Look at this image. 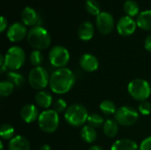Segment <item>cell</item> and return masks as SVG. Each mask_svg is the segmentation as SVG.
I'll return each instance as SVG.
<instances>
[{"label": "cell", "mask_w": 151, "mask_h": 150, "mask_svg": "<svg viewBox=\"0 0 151 150\" xmlns=\"http://www.w3.org/2000/svg\"><path fill=\"white\" fill-rule=\"evenodd\" d=\"M76 82V76L67 67L55 70L50 76V90L57 95L68 93Z\"/></svg>", "instance_id": "cell-1"}, {"label": "cell", "mask_w": 151, "mask_h": 150, "mask_svg": "<svg viewBox=\"0 0 151 150\" xmlns=\"http://www.w3.org/2000/svg\"><path fill=\"white\" fill-rule=\"evenodd\" d=\"M28 44L37 50H46L50 45V35L49 32L41 26H36L29 29L27 36Z\"/></svg>", "instance_id": "cell-2"}, {"label": "cell", "mask_w": 151, "mask_h": 150, "mask_svg": "<svg viewBox=\"0 0 151 150\" xmlns=\"http://www.w3.org/2000/svg\"><path fill=\"white\" fill-rule=\"evenodd\" d=\"M88 112L85 106L80 103H73L68 106L65 112V119L66 123L73 127H80L85 126L88 121Z\"/></svg>", "instance_id": "cell-3"}, {"label": "cell", "mask_w": 151, "mask_h": 150, "mask_svg": "<svg viewBox=\"0 0 151 150\" xmlns=\"http://www.w3.org/2000/svg\"><path fill=\"white\" fill-rule=\"evenodd\" d=\"M127 90L132 98L136 101L143 102L150 96L151 86L143 79H134L127 86Z\"/></svg>", "instance_id": "cell-4"}, {"label": "cell", "mask_w": 151, "mask_h": 150, "mask_svg": "<svg viewBox=\"0 0 151 150\" xmlns=\"http://www.w3.org/2000/svg\"><path fill=\"white\" fill-rule=\"evenodd\" d=\"M37 122L39 128L42 132L46 133H52L57 131L59 126L58 113L53 109L44 110L40 113Z\"/></svg>", "instance_id": "cell-5"}, {"label": "cell", "mask_w": 151, "mask_h": 150, "mask_svg": "<svg viewBox=\"0 0 151 150\" xmlns=\"http://www.w3.org/2000/svg\"><path fill=\"white\" fill-rule=\"evenodd\" d=\"M5 65L10 71H17L20 69L26 61V54L22 48L19 46L11 47L4 55Z\"/></svg>", "instance_id": "cell-6"}, {"label": "cell", "mask_w": 151, "mask_h": 150, "mask_svg": "<svg viewBox=\"0 0 151 150\" xmlns=\"http://www.w3.org/2000/svg\"><path fill=\"white\" fill-rule=\"evenodd\" d=\"M28 83L36 90H43L50 84L49 72L42 66L34 67L28 73Z\"/></svg>", "instance_id": "cell-7"}, {"label": "cell", "mask_w": 151, "mask_h": 150, "mask_svg": "<svg viewBox=\"0 0 151 150\" xmlns=\"http://www.w3.org/2000/svg\"><path fill=\"white\" fill-rule=\"evenodd\" d=\"M139 111L131 106H122L117 109L114 114V119L119 126H131L139 119Z\"/></svg>", "instance_id": "cell-8"}, {"label": "cell", "mask_w": 151, "mask_h": 150, "mask_svg": "<svg viewBox=\"0 0 151 150\" xmlns=\"http://www.w3.org/2000/svg\"><path fill=\"white\" fill-rule=\"evenodd\" d=\"M70 54L66 48L61 45L54 46L49 52V61L57 69L64 68L69 63Z\"/></svg>", "instance_id": "cell-9"}, {"label": "cell", "mask_w": 151, "mask_h": 150, "mask_svg": "<svg viewBox=\"0 0 151 150\" xmlns=\"http://www.w3.org/2000/svg\"><path fill=\"white\" fill-rule=\"evenodd\" d=\"M96 24L98 31L102 34H109L114 28L113 16L107 11H102L98 16H96Z\"/></svg>", "instance_id": "cell-10"}, {"label": "cell", "mask_w": 151, "mask_h": 150, "mask_svg": "<svg viewBox=\"0 0 151 150\" xmlns=\"http://www.w3.org/2000/svg\"><path fill=\"white\" fill-rule=\"evenodd\" d=\"M27 26H25L23 23L15 22L9 27L6 35L12 42H18L27 37Z\"/></svg>", "instance_id": "cell-11"}, {"label": "cell", "mask_w": 151, "mask_h": 150, "mask_svg": "<svg viewBox=\"0 0 151 150\" xmlns=\"http://www.w3.org/2000/svg\"><path fill=\"white\" fill-rule=\"evenodd\" d=\"M136 27L137 23L133 18L129 16H124L118 21L117 31L122 36H129L135 32Z\"/></svg>", "instance_id": "cell-12"}, {"label": "cell", "mask_w": 151, "mask_h": 150, "mask_svg": "<svg viewBox=\"0 0 151 150\" xmlns=\"http://www.w3.org/2000/svg\"><path fill=\"white\" fill-rule=\"evenodd\" d=\"M80 66L83 71L87 72H93L98 69L99 61L96 56L86 53L83 54L80 58Z\"/></svg>", "instance_id": "cell-13"}, {"label": "cell", "mask_w": 151, "mask_h": 150, "mask_svg": "<svg viewBox=\"0 0 151 150\" xmlns=\"http://www.w3.org/2000/svg\"><path fill=\"white\" fill-rule=\"evenodd\" d=\"M39 116V111L35 104H26L20 110V117L23 119V121H25L27 124H31L38 120Z\"/></svg>", "instance_id": "cell-14"}, {"label": "cell", "mask_w": 151, "mask_h": 150, "mask_svg": "<svg viewBox=\"0 0 151 150\" xmlns=\"http://www.w3.org/2000/svg\"><path fill=\"white\" fill-rule=\"evenodd\" d=\"M21 19L25 26L27 27H36L39 26L40 17L36 11L31 7H26L21 12Z\"/></svg>", "instance_id": "cell-15"}, {"label": "cell", "mask_w": 151, "mask_h": 150, "mask_svg": "<svg viewBox=\"0 0 151 150\" xmlns=\"http://www.w3.org/2000/svg\"><path fill=\"white\" fill-rule=\"evenodd\" d=\"M35 103L37 106L41 107L42 109L48 110L52 104V95L50 92L46 90H40L35 94Z\"/></svg>", "instance_id": "cell-16"}, {"label": "cell", "mask_w": 151, "mask_h": 150, "mask_svg": "<svg viewBox=\"0 0 151 150\" xmlns=\"http://www.w3.org/2000/svg\"><path fill=\"white\" fill-rule=\"evenodd\" d=\"M8 150H30V143L26 137L16 135L10 141Z\"/></svg>", "instance_id": "cell-17"}, {"label": "cell", "mask_w": 151, "mask_h": 150, "mask_svg": "<svg viewBox=\"0 0 151 150\" xmlns=\"http://www.w3.org/2000/svg\"><path fill=\"white\" fill-rule=\"evenodd\" d=\"M95 28L91 22L85 21L81 23L78 28V36L81 40L88 42L91 40L94 36Z\"/></svg>", "instance_id": "cell-18"}, {"label": "cell", "mask_w": 151, "mask_h": 150, "mask_svg": "<svg viewBox=\"0 0 151 150\" xmlns=\"http://www.w3.org/2000/svg\"><path fill=\"white\" fill-rule=\"evenodd\" d=\"M111 150H140V147L132 140L120 139L112 144Z\"/></svg>", "instance_id": "cell-19"}, {"label": "cell", "mask_w": 151, "mask_h": 150, "mask_svg": "<svg viewBox=\"0 0 151 150\" xmlns=\"http://www.w3.org/2000/svg\"><path fill=\"white\" fill-rule=\"evenodd\" d=\"M119 125L115 119L109 118L104 122L103 126L104 133L109 138L116 137L117 134L119 133Z\"/></svg>", "instance_id": "cell-20"}, {"label": "cell", "mask_w": 151, "mask_h": 150, "mask_svg": "<svg viewBox=\"0 0 151 150\" xmlns=\"http://www.w3.org/2000/svg\"><path fill=\"white\" fill-rule=\"evenodd\" d=\"M81 140L85 141L86 143L95 142L97 139V133H96V128L88 125L83 126L81 130Z\"/></svg>", "instance_id": "cell-21"}, {"label": "cell", "mask_w": 151, "mask_h": 150, "mask_svg": "<svg viewBox=\"0 0 151 150\" xmlns=\"http://www.w3.org/2000/svg\"><path fill=\"white\" fill-rule=\"evenodd\" d=\"M137 26L146 31L151 30V10L142 11L136 19Z\"/></svg>", "instance_id": "cell-22"}, {"label": "cell", "mask_w": 151, "mask_h": 150, "mask_svg": "<svg viewBox=\"0 0 151 150\" xmlns=\"http://www.w3.org/2000/svg\"><path fill=\"white\" fill-rule=\"evenodd\" d=\"M124 11L127 13V16L131 18L140 14V6L139 4L134 0H127L124 3Z\"/></svg>", "instance_id": "cell-23"}, {"label": "cell", "mask_w": 151, "mask_h": 150, "mask_svg": "<svg viewBox=\"0 0 151 150\" xmlns=\"http://www.w3.org/2000/svg\"><path fill=\"white\" fill-rule=\"evenodd\" d=\"M6 78L16 88H20L25 83V79H24L23 75L19 72H17L16 71H9L6 73Z\"/></svg>", "instance_id": "cell-24"}, {"label": "cell", "mask_w": 151, "mask_h": 150, "mask_svg": "<svg viewBox=\"0 0 151 150\" xmlns=\"http://www.w3.org/2000/svg\"><path fill=\"white\" fill-rule=\"evenodd\" d=\"M99 109L102 113L107 116L114 115L117 111L115 103L111 100H104L103 102H101L99 105Z\"/></svg>", "instance_id": "cell-25"}, {"label": "cell", "mask_w": 151, "mask_h": 150, "mask_svg": "<svg viewBox=\"0 0 151 150\" xmlns=\"http://www.w3.org/2000/svg\"><path fill=\"white\" fill-rule=\"evenodd\" d=\"M85 9L90 14L94 16H98L101 11V6L97 0H87L85 3Z\"/></svg>", "instance_id": "cell-26"}, {"label": "cell", "mask_w": 151, "mask_h": 150, "mask_svg": "<svg viewBox=\"0 0 151 150\" xmlns=\"http://www.w3.org/2000/svg\"><path fill=\"white\" fill-rule=\"evenodd\" d=\"M14 88L15 86L10 80H2L0 82V95L2 97H7L13 93Z\"/></svg>", "instance_id": "cell-27"}, {"label": "cell", "mask_w": 151, "mask_h": 150, "mask_svg": "<svg viewBox=\"0 0 151 150\" xmlns=\"http://www.w3.org/2000/svg\"><path fill=\"white\" fill-rule=\"evenodd\" d=\"M14 128L10 124L4 123L0 127V137L3 140H12L14 137Z\"/></svg>", "instance_id": "cell-28"}, {"label": "cell", "mask_w": 151, "mask_h": 150, "mask_svg": "<svg viewBox=\"0 0 151 150\" xmlns=\"http://www.w3.org/2000/svg\"><path fill=\"white\" fill-rule=\"evenodd\" d=\"M104 122L105 121H104V118L100 114H97V113H93V114L88 115V121H87L88 125L94 128H98V127L104 126Z\"/></svg>", "instance_id": "cell-29"}, {"label": "cell", "mask_w": 151, "mask_h": 150, "mask_svg": "<svg viewBox=\"0 0 151 150\" xmlns=\"http://www.w3.org/2000/svg\"><path fill=\"white\" fill-rule=\"evenodd\" d=\"M44 58H43V54L41 52V50H35L30 53L29 56V61L31 63V65L34 67H38V66H42V64L43 62Z\"/></svg>", "instance_id": "cell-30"}, {"label": "cell", "mask_w": 151, "mask_h": 150, "mask_svg": "<svg viewBox=\"0 0 151 150\" xmlns=\"http://www.w3.org/2000/svg\"><path fill=\"white\" fill-rule=\"evenodd\" d=\"M68 108V105H67V103L62 99V98H59V99H57L54 103H53V110L58 112V114L59 113H63V112H65L66 110Z\"/></svg>", "instance_id": "cell-31"}, {"label": "cell", "mask_w": 151, "mask_h": 150, "mask_svg": "<svg viewBox=\"0 0 151 150\" xmlns=\"http://www.w3.org/2000/svg\"><path fill=\"white\" fill-rule=\"evenodd\" d=\"M138 111L143 116H148L151 113V103L148 101L141 102L138 107Z\"/></svg>", "instance_id": "cell-32"}, {"label": "cell", "mask_w": 151, "mask_h": 150, "mask_svg": "<svg viewBox=\"0 0 151 150\" xmlns=\"http://www.w3.org/2000/svg\"><path fill=\"white\" fill-rule=\"evenodd\" d=\"M139 147L140 150H151V136L145 138Z\"/></svg>", "instance_id": "cell-33"}, {"label": "cell", "mask_w": 151, "mask_h": 150, "mask_svg": "<svg viewBox=\"0 0 151 150\" xmlns=\"http://www.w3.org/2000/svg\"><path fill=\"white\" fill-rule=\"evenodd\" d=\"M0 67H1V72L2 73L8 70L6 65H5V61H4V55L0 56Z\"/></svg>", "instance_id": "cell-34"}, {"label": "cell", "mask_w": 151, "mask_h": 150, "mask_svg": "<svg viewBox=\"0 0 151 150\" xmlns=\"http://www.w3.org/2000/svg\"><path fill=\"white\" fill-rule=\"evenodd\" d=\"M7 25H8L7 19H6L4 16H2V17H1V23H0V31H1V32H4V31L6 29Z\"/></svg>", "instance_id": "cell-35"}, {"label": "cell", "mask_w": 151, "mask_h": 150, "mask_svg": "<svg viewBox=\"0 0 151 150\" xmlns=\"http://www.w3.org/2000/svg\"><path fill=\"white\" fill-rule=\"evenodd\" d=\"M144 47H145L146 50L151 52V34H150L149 36H147V38L145 39Z\"/></svg>", "instance_id": "cell-36"}, {"label": "cell", "mask_w": 151, "mask_h": 150, "mask_svg": "<svg viewBox=\"0 0 151 150\" xmlns=\"http://www.w3.org/2000/svg\"><path fill=\"white\" fill-rule=\"evenodd\" d=\"M88 150H104L102 147L98 146V145H93L92 147H90Z\"/></svg>", "instance_id": "cell-37"}, {"label": "cell", "mask_w": 151, "mask_h": 150, "mask_svg": "<svg viewBox=\"0 0 151 150\" xmlns=\"http://www.w3.org/2000/svg\"><path fill=\"white\" fill-rule=\"evenodd\" d=\"M39 150H51V148H50V145H48V144H44V145H42V146L40 148V149Z\"/></svg>", "instance_id": "cell-38"}, {"label": "cell", "mask_w": 151, "mask_h": 150, "mask_svg": "<svg viewBox=\"0 0 151 150\" xmlns=\"http://www.w3.org/2000/svg\"><path fill=\"white\" fill-rule=\"evenodd\" d=\"M0 150H4V143H3V141H0Z\"/></svg>", "instance_id": "cell-39"}]
</instances>
